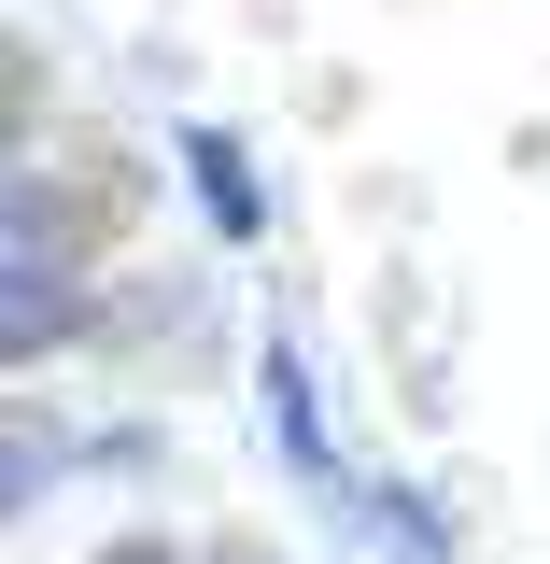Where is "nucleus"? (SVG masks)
<instances>
[{
    "mask_svg": "<svg viewBox=\"0 0 550 564\" xmlns=\"http://www.w3.org/2000/svg\"><path fill=\"white\" fill-rule=\"evenodd\" d=\"M198 184H212V226H255V184H240V155L198 141Z\"/></svg>",
    "mask_w": 550,
    "mask_h": 564,
    "instance_id": "obj_1",
    "label": "nucleus"
},
{
    "mask_svg": "<svg viewBox=\"0 0 550 564\" xmlns=\"http://www.w3.org/2000/svg\"><path fill=\"white\" fill-rule=\"evenodd\" d=\"M99 564H170V551H155V536H128V551H99Z\"/></svg>",
    "mask_w": 550,
    "mask_h": 564,
    "instance_id": "obj_2",
    "label": "nucleus"
}]
</instances>
